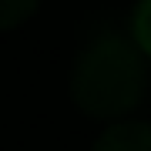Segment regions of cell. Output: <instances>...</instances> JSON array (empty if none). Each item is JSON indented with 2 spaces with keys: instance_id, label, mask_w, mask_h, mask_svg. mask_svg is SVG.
<instances>
[{
  "instance_id": "obj_1",
  "label": "cell",
  "mask_w": 151,
  "mask_h": 151,
  "mask_svg": "<svg viewBox=\"0 0 151 151\" xmlns=\"http://www.w3.org/2000/svg\"><path fill=\"white\" fill-rule=\"evenodd\" d=\"M148 91V57L128 34L104 30L81 47L70 70V97L87 118L118 121Z\"/></svg>"
},
{
  "instance_id": "obj_2",
  "label": "cell",
  "mask_w": 151,
  "mask_h": 151,
  "mask_svg": "<svg viewBox=\"0 0 151 151\" xmlns=\"http://www.w3.org/2000/svg\"><path fill=\"white\" fill-rule=\"evenodd\" d=\"M94 151H151V124L148 121H114L94 141Z\"/></svg>"
},
{
  "instance_id": "obj_3",
  "label": "cell",
  "mask_w": 151,
  "mask_h": 151,
  "mask_svg": "<svg viewBox=\"0 0 151 151\" xmlns=\"http://www.w3.org/2000/svg\"><path fill=\"white\" fill-rule=\"evenodd\" d=\"M131 40L138 44V50L151 57V0H141L131 17Z\"/></svg>"
},
{
  "instance_id": "obj_4",
  "label": "cell",
  "mask_w": 151,
  "mask_h": 151,
  "mask_svg": "<svg viewBox=\"0 0 151 151\" xmlns=\"http://www.w3.org/2000/svg\"><path fill=\"white\" fill-rule=\"evenodd\" d=\"M40 0H0V30H10L17 24H24L37 10Z\"/></svg>"
}]
</instances>
